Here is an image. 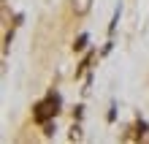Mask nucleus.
<instances>
[{"instance_id":"obj_2","label":"nucleus","mask_w":149,"mask_h":144,"mask_svg":"<svg viewBox=\"0 0 149 144\" xmlns=\"http://www.w3.org/2000/svg\"><path fill=\"white\" fill-rule=\"evenodd\" d=\"M84 44H87V35H79V41L73 44V49L79 52V49H84Z\"/></svg>"},{"instance_id":"obj_1","label":"nucleus","mask_w":149,"mask_h":144,"mask_svg":"<svg viewBox=\"0 0 149 144\" xmlns=\"http://www.w3.org/2000/svg\"><path fill=\"white\" fill-rule=\"evenodd\" d=\"M57 112H60V98L57 95H49V98H43V101L36 106L33 117H36V122H49Z\"/></svg>"}]
</instances>
